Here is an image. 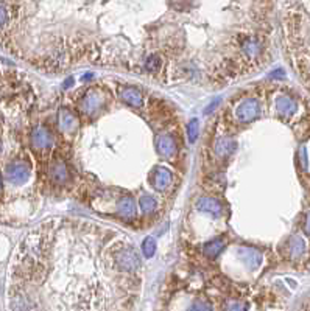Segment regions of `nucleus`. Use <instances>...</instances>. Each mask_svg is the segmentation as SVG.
I'll list each match as a JSON object with an SVG mask.
<instances>
[{
  "label": "nucleus",
  "mask_w": 310,
  "mask_h": 311,
  "mask_svg": "<svg viewBox=\"0 0 310 311\" xmlns=\"http://www.w3.org/2000/svg\"><path fill=\"white\" fill-rule=\"evenodd\" d=\"M226 311H246L242 302H229L226 306Z\"/></svg>",
  "instance_id": "22"
},
{
  "label": "nucleus",
  "mask_w": 310,
  "mask_h": 311,
  "mask_svg": "<svg viewBox=\"0 0 310 311\" xmlns=\"http://www.w3.org/2000/svg\"><path fill=\"white\" fill-rule=\"evenodd\" d=\"M159 65H161V61H159L158 56H150V58L145 61V69H147L148 72H151V73L158 72Z\"/></svg>",
  "instance_id": "20"
},
{
  "label": "nucleus",
  "mask_w": 310,
  "mask_h": 311,
  "mask_svg": "<svg viewBox=\"0 0 310 311\" xmlns=\"http://www.w3.org/2000/svg\"><path fill=\"white\" fill-rule=\"evenodd\" d=\"M8 19H10V14H8L7 5L5 4H0V30H2L8 24Z\"/></svg>",
  "instance_id": "21"
},
{
  "label": "nucleus",
  "mask_w": 310,
  "mask_h": 311,
  "mask_svg": "<svg viewBox=\"0 0 310 311\" xmlns=\"http://www.w3.org/2000/svg\"><path fill=\"white\" fill-rule=\"evenodd\" d=\"M296 101L287 95H281L278 100H276V110L278 114H281L282 117H290L296 112Z\"/></svg>",
  "instance_id": "7"
},
{
  "label": "nucleus",
  "mask_w": 310,
  "mask_h": 311,
  "mask_svg": "<svg viewBox=\"0 0 310 311\" xmlns=\"http://www.w3.org/2000/svg\"><path fill=\"white\" fill-rule=\"evenodd\" d=\"M223 248H224V241L223 240H214V241H211V243H208L204 246V254L208 257H211V258H215L223 251Z\"/></svg>",
  "instance_id": "14"
},
{
  "label": "nucleus",
  "mask_w": 310,
  "mask_h": 311,
  "mask_svg": "<svg viewBox=\"0 0 310 311\" xmlns=\"http://www.w3.org/2000/svg\"><path fill=\"white\" fill-rule=\"evenodd\" d=\"M59 128L63 132H72L76 128V119L72 112H69L67 109H63L59 112Z\"/></svg>",
  "instance_id": "11"
},
{
  "label": "nucleus",
  "mask_w": 310,
  "mask_h": 311,
  "mask_svg": "<svg viewBox=\"0 0 310 311\" xmlns=\"http://www.w3.org/2000/svg\"><path fill=\"white\" fill-rule=\"evenodd\" d=\"M122 100L133 106V107H139L142 104V94L137 91V89H133V87H128L122 92Z\"/></svg>",
  "instance_id": "12"
},
{
  "label": "nucleus",
  "mask_w": 310,
  "mask_h": 311,
  "mask_svg": "<svg viewBox=\"0 0 310 311\" xmlns=\"http://www.w3.org/2000/svg\"><path fill=\"white\" fill-rule=\"evenodd\" d=\"M189 311H211V305L204 302H197L195 305H192Z\"/></svg>",
  "instance_id": "23"
},
{
  "label": "nucleus",
  "mask_w": 310,
  "mask_h": 311,
  "mask_svg": "<svg viewBox=\"0 0 310 311\" xmlns=\"http://www.w3.org/2000/svg\"><path fill=\"white\" fill-rule=\"evenodd\" d=\"M197 209L200 212H204V213H209V215H214V216H218L221 215V206L218 201L212 199V198H200L197 201Z\"/></svg>",
  "instance_id": "9"
},
{
  "label": "nucleus",
  "mask_w": 310,
  "mask_h": 311,
  "mask_svg": "<svg viewBox=\"0 0 310 311\" xmlns=\"http://www.w3.org/2000/svg\"><path fill=\"white\" fill-rule=\"evenodd\" d=\"M259 112H260L259 101L256 98H246V100H243L237 106V109H236V119L240 123H250V122H253L256 117L259 115Z\"/></svg>",
  "instance_id": "2"
},
{
  "label": "nucleus",
  "mask_w": 310,
  "mask_h": 311,
  "mask_svg": "<svg viewBox=\"0 0 310 311\" xmlns=\"http://www.w3.org/2000/svg\"><path fill=\"white\" fill-rule=\"evenodd\" d=\"M304 230H305V233L307 235H310V212L307 213V216H305V224H304Z\"/></svg>",
  "instance_id": "24"
},
{
  "label": "nucleus",
  "mask_w": 310,
  "mask_h": 311,
  "mask_svg": "<svg viewBox=\"0 0 310 311\" xmlns=\"http://www.w3.org/2000/svg\"><path fill=\"white\" fill-rule=\"evenodd\" d=\"M187 132H189V140H190L192 143L197 140V137H198V120H197V119H193V120L189 123Z\"/></svg>",
  "instance_id": "19"
},
{
  "label": "nucleus",
  "mask_w": 310,
  "mask_h": 311,
  "mask_svg": "<svg viewBox=\"0 0 310 311\" xmlns=\"http://www.w3.org/2000/svg\"><path fill=\"white\" fill-rule=\"evenodd\" d=\"M237 254L242 258V261H245L248 264V268H251V269H256L262 263V255L253 248H240L237 251Z\"/></svg>",
  "instance_id": "5"
},
{
  "label": "nucleus",
  "mask_w": 310,
  "mask_h": 311,
  "mask_svg": "<svg viewBox=\"0 0 310 311\" xmlns=\"http://www.w3.org/2000/svg\"><path fill=\"white\" fill-rule=\"evenodd\" d=\"M140 209L143 213H151L153 210H156V201L150 196H143L140 199Z\"/></svg>",
  "instance_id": "17"
},
{
  "label": "nucleus",
  "mask_w": 310,
  "mask_h": 311,
  "mask_svg": "<svg viewBox=\"0 0 310 311\" xmlns=\"http://www.w3.org/2000/svg\"><path fill=\"white\" fill-rule=\"evenodd\" d=\"M53 139H52V132L49 131V128H46L44 125L36 126L31 132V146L36 151H46L52 146Z\"/></svg>",
  "instance_id": "3"
},
{
  "label": "nucleus",
  "mask_w": 310,
  "mask_h": 311,
  "mask_svg": "<svg viewBox=\"0 0 310 311\" xmlns=\"http://www.w3.org/2000/svg\"><path fill=\"white\" fill-rule=\"evenodd\" d=\"M154 251H156V241H154L153 238H147L142 245V252L147 258L153 257L154 255Z\"/></svg>",
  "instance_id": "18"
},
{
  "label": "nucleus",
  "mask_w": 310,
  "mask_h": 311,
  "mask_svg": "<svg viewBox=\"0 0 310 311\" xmlns=\"http://www.w3.org/2000/svg\"><path fill=\"white\" fill-rule=\"evenodd\" d=\"M232 148H234V143H232L229 139H220V140H217V143H215V151L218 152V154H221V156H224V154H228Z\"/></svg>",
  "instance_id": "16"
},
{
  "label": "nucleus",
  "mask_w": 310,
  "mask_h": 311,
  "mask_svg": "<svg viewBox=\"0 0 310 311\" xmlns=\"http://www.w3.org/2000/svg\"><path fill=\"white\" fill-rule=\"evenodd\" d=\"M217 104H218V100H217L215 103H212V104H211L209 107H206V114H209V112H211V110H212V109H214V107L217 106Z\"/></svg>",
  "instance_id": "25"
},
{
  "label": "nucleus",
  "mask_w": 310,
  "mask_h": 311,
  "mask_svg": "<svg viewBox=\"0 0 310 311\" xmlns=\"http://www.w3.org/2000/svg\"><path fill=\"white\" fill-rule=\"evenodd\" d=\"M100 104H101V97L98 95V92L92 91L81 100L80 107L85 114H94L100 107Z\"/></svg>",
  "instance_id": "8"
},
{
  "label": "nucleus",
  "mask_w": 310,
  "mask_h": 311,
  "mask_svg": "<svg viewBox=\"0 0 310 311\" xmlns=\"http://www.w3.org/2000/svg\"><path fill=\"white\" fill-rule=\"evenodd\" d=\"M91 78H92V75L89 73V75H85V76L81 78V80H83V81H86V80H91Z\"/></svg>",
  "instance_id": "26"
},
{
  "label": "nucleus",
  "mask_w": 310,
  "mask_h": 311,
  "mask_svg": "<svg viewBox=\"0 0 310 311\" xmlns=\"http://www.w3.org/2000/svg\"><path fill=\"white\" fill-rule=\"evenodd\" d=\"M158 151L166 159H172L176 154V142L172 136H162L158 140Z\"/></svg>",
  "instance_id": "6"
},
{
  "label": "nucleus",
  "mask_w": 310,
  "mask_h": 311,
  "mask_svg": "<svg viewBox=\"0 0 310 311\" xmlns=\"http://www.w3.org/2000/svg\"><path fill=\"white\" fill-rule=\"evenodd\" d=\"M0 190H2V176H0Z\"/></svg>",
  "instance_id": "27"
},
{
  "label": "nucleus",
  "mask_w": 310,
  "mask_h": 311,
  "mask_svg": "<svg viewBox=\"0 0 310 311\" xmlns=\"http://www.w3.org/2000/svg\"><path fill=\"white\" fill-rule=\"evenodd\" d=\"M5 174H7V179L14 185L25 184L30 177V165L25 161H14L7 167Z\"/></svg>",
  "instance_id": "1"
},
{
  "label": "nucleus",
  "mask_w": 310,
  "mask_h": 311,
  "mask_svg": "<svg viewBox=\"0 0 310 311\" xmlns=\"http://www.w3.org/2000/svg\"><path fill=\"white\" fill-rule=\"evenodd\" d=\"M117 213L125 216V218H130L136 213V203L131 196H123L117 201Z\"/></svg>",
  "instance_id": "10"
},
{
  "label": "nucleus",
  "mask_w": 310,
  "mask_h": 311,
  "mask_svg": "<svg viewBox=\"0 0 310 311\" xmlns=\"http://www.w3.org/2000/svg\"><path fill=\"white\" fill-rule=\"evenodd\" d=\"M50 176H52V179H53L55 182L63 184V182L67 179V168H66V164L61 162V161L55 162V164L52 165V168H50Z\"/></svg>",
  "instance_id": "13"
},
{
  "label": "nucleus",
  "mask_w": 310,
  "mask_h": 311,
  "mask_svg": "<svg viewBox=\"0 0 310 311\" xmlns=\"http://www.w3.org/2000/svg\"><path fill=\"white\" fill-rule=\"evenodd\" d=\"M290 254H292V257H295V258H298V257H301L302 255V252H304V249H305V245H304V241H302V238L301 237H292V240H290Z\"/></svg>",
  "instance_id": "15"
},
{
  "label": "nucleus",
  "mask_w": 310,
  "mask_h": 311,
  "mask_svg": "<svg viewBox=\"0 0 310 311\" xmlns=\"http://www.w3.org/2000/svg\"><path fill=\"white\" fill-rule=\"evenodd\" d=\"M172 182V174L169 170L162 168V167H158V168H154V173H153V187L162 191L166 190Z\"/></svg>",
  "instance_id": "4"
}]
</instances>
